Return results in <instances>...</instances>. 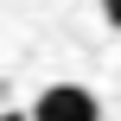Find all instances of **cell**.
<instances>
[{
    "label": "cell",
    "mask_w": 121,
    "mask_h": 121,
    "mask_svg": "<svg viewBox=\"0 0 121 121\" xmlns=\"http://www.w3.org/2000/svg\"><path fill=\"white\" fill-rule=\"evenodd\" d=\"M96 6H102V19H108V26H121V0H96Z\"/></svg>",
    "instance_id": "7a4b0ae2"
},
{
    "label": "cell",
    "mask_w": 121,
    "mask_h": 121,
    "mask_svg": "<svg viewBox=\"0 0 121 121\" xmlns=\"http://www.w3.org/2000/svg\"><path fill=\"white\" fill-rule=\"evenodd\" d=\"M0 121H32V115H0Z\"/></svg>",
    "instance_id": "3957f363"
},
{
    "label": "cell",
    "mask_w": 121,
    "mask_h": 121,
    "mask_svg": "<svg viewBox=\"0 0 121 121\" xmlns=\"http://www.w3.org/2000/svg\"><path fill=\"white\" fill-rule=\"evenodd\" d=\"M32 121H102V102L83 83H51V89H38Z\"/></svg>",
    "instance_id": "6da1fadb"
}]
</instances>
